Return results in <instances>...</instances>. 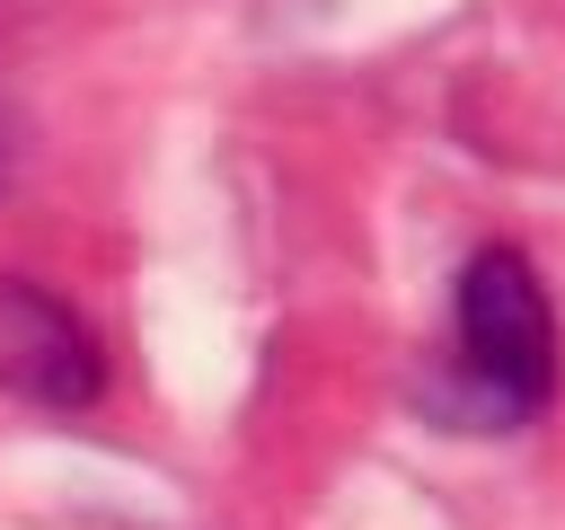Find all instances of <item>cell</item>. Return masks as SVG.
<instances>
[{
    "label": "cell",
    "mask_w": 565,
    "mask_h": 530,
    "mask_svg": "<svg viewBox=\"0 0 565 530\" xmlns=\"http://www.w3.org/2000/svg\"><path fill=\"white\" fill-rule=\"evenodd\" d=\"M556 398V309L521 247H477L450 300V380L441 406L477 424H530Z\"/></svg>",
    "instance_id": "obj_1"
},
{
    "label": "cell",
    "mask_w": 565,
    "mask_h": 530,
    "mask_svg": "<svg viewBox=\"0 0 565 530\" xmlns=\"http://www.w3.org/2000/svg\"><path fill=\"white\" fill-rule=\"evenodd\" d=\"M0 389L18 406H44V415H88L106 398L97 327L26 274H0Z\"/></svg>",
    "instance_id": "obj_2"
},
{
    "label": "cell",
    "mask_w": 565,
    "mask_h": 530,
    "mask_svg": "<svg viewBox=\"0 0 565 530\" xmlns=\"http://www.w3.org/2000/svg\"><path fill=\"white\" fill-rule=\"evenodd\" d=\"M9 177H18V106L0 97V186H9Z\"/></svg>",
    "instance_id": "obj_3"
}]
</instances>
